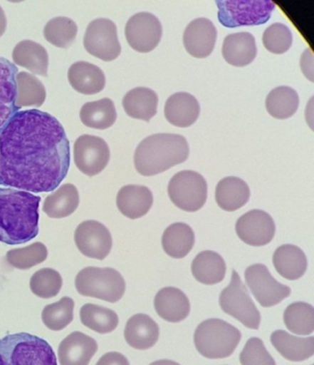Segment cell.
<instances>
[{"label":"cell","mask_w":314,"mask_h":365,"mask_svg":"<svg viewBox=\"0 0 314 365\" xmlns=\"http://www.w3.org/2000/svg\"><path fill=\"white\" fill-rule=\"evenodd\" d=\"M77 34V24L67 17L52 19L43 28V37L47 42L58 48H69L76 40Z\"/></svg>","instance_id":"74e56055"},{"label":"cell","mask_w":314,"mask_h":365,"mask_svg":"<svg viewBox=\"0 0 314 365\" xmlns=\"http://www.w3.org/2000/svg\"><path fill=\"white\" fill-rule=\"evenodd\" d=\"M0 365H58L48 342L29 333L0 339Z\"/></svg>","instance_id":"277c9868"},{"label":"cell","mask_w":314,"mask_h":365,"mask_svg":"<svg viewBox=\"0 0 314 365\" xmlns=\"http://www.w3.org/2000/svg\"><path fill=\"white\" fill-rule=\"evenodd\" d=\"M124 335L130 347L140 351L149 350L159 341V327L147 314H137L127 320Z\"/></svg>","instance_id":"ffe728a7"},{"label":"cell","mask_w":314,"mask_h":365,"mask_svg":"<svg viewBox=\"0 0 314 365\" xmlns=\"http://www.w3.org/2000/svg\"><path fill=\"white\" fill-rule=\"evenodd\" d=\"M16 106H36L43 105L46 98V91L42 81L28 72H20L16 77Z\"/></svg>","instance_id":"d590c367"},{"label":"cell","mask_w":314,"mask_h":365,"mask_svg":"<svg viewBox=\"0 0 314 365\" xmlns=\"http://www.w3.org/2000/svg\"><path fill=\"white\" fill-rule=\"evenodd\" d=\"M78 294L108 303H117L125 292V279L112 267H87L78 273L75 279Z\"/></svg>","instance_id":"8992f818"},{"label":"cell","mask_w":314,"mask_h":365,"mask_svg":"<svg viewBox=\"0 0 314 365\" xmlns=\"http://www.w3.org/2000/svg\"><path fill=\"white\" fill-rule=\"evenodd\" d=\"M70 145L61 122L37 109L0 127V185L30 193L56 190L68 175Z\"/></svg>","instance_id":"6da1fadb"},{"label":"cell","mask_w":314,"mask_h":365,"mask_svg":"<svg viewBox=\"0 0 314 365\" xmlns=\"http://www.w3.org/2000/svg\"><path fill=\"white\" fill-rule=\"evenodd\" d=\"M158 94L150 88L137 87L128 91L123 99L125 112L138 120L150 122L158 111Z\"/></svg>","instance_id":"f1b7e54d"},{"label":"cell","mask_w":314,"mask_h":365,"mask_svg":"<svg viewBox=\"0 0 314 365\" xmlns=\"http://www.w3.org/2000/svg\"><path fill=\"white\" fill-rule=\"evenodd\" d=\"M18 71L14 63L0 56V127L20 109L16 106Z\"/></svg>","instance_id":"4316f807"},{"label":"cell","mask_w":314,"mask_h":365,"mask_svg":"<svg viewBox=\"0 0 314 365\" xmlns=\"http://www.w3.org/2000/svg\"><path fill=\"white\" fill-rule=\"evenodd\" d=\"M241 339V333L237 327L219 319L203 321L194 334L197 351L207 359L230 357L236 350Z\"/></svg>","instance_id":"5b68a950"},{"label":"cell","mask_w":314,"mask_h":365,"mask_svg":"<svg viewBox=\"0 0 314 365\" xmlns=\"http://www.w3.org/2000/svg\"><path fill=\"white\" fill-rule=\"evenodd\" d=\"M150 365H180L177 361H171V360H159L154 361V363L150 364Z\"/></svg>","instance_id":"bcb514c9"},{"label":"cell","mask_w":314,"mask_h":365,"mask_svg":"<svg viewBox=\"0 0 314 365\" xmlns=\"http://www.w3.org/2000/svg\"><path fill=\"white\" fill-rule=\"evenodd\" d=\"M226 269L227 267L221 255L210 250L197 255L191 266L194 279L205 285H214L223 282Z\"/></svg>","instance_id":"f546056e"},{"label":"cell","mask_w":314,"mask_h":365,"mask_svg":"<svg viewBox=\"0 0 314 365\" xmlns=\"http://www.w3.org/2000/svg\"><path fill=\"white\" fill-rule=\"evenodd\" d=\"M283 320L286 327L294 334L308 336L314 331V309L312 304L296 302L285 310Z\"/></svg>","instance_id":"8d00e7d4"},{"label":"cell","mask_w":314,"mask_h":365,"mask_svg":"<svg viewBox=\"0 0 314 365\" xmlns=\"http://www.w3.org/2000/svg\"><path fill=\"white\" fill-rule=\"evenodd\" d=\"M116 205L119 212L128 219L142 218L153 205L152 192L144 185H125L118 192Z\"/></svg>","instance_id":"d6986e66"},{"label":"cell","mask_w":314,"mask_h":365,"mask_svg":"<svg viewBox=\"0 0 314 365\" xmlns=\"http://www.w3.org/2000/svg\"><path fill=\"white\" fill-rule=\"evenodd\" d=\"M80 118L86 127L103 130L115 124L117 113L115 103L111 99L103 98L85 103L81 107Z\"/></svg>","instance_id":"d6a6232c"},{"label":"cell","mask_w":314,"mask_h":365,"mask_svg":"<svg viewBox=\"0 0 314 365\" xmlns=\"http://www.w3.org/2000/svg\"><path fill=\"white\" fill-rule=\"evenodd\" d=\"M218 31L209 19L199 18L192 21L185 28L184 46L190 56L206 58L215 48Z\"/></svg>","instance_id":"2e32d148"},{"label":"cell","mask_w":314,"mask_h":365,"mask_svg":"<svg viewBox=\"0 0 314 365\" xmlns=\"http://www.w3.org/2000/svg\"><path fill=\"white\" fill-rule=\"evenodd\" d=\"M292 43H293V36L287 25L274 24L263 31V46L270 53L282 55L290 50Z\"/></svg>","instance_id":"b9f144b4"},{"label":"cell","mask_w":314,"mask_h":365,"mask_svg":"<svg viewBox=\"0 0 314 365\" xmlns=\"http://www.w3.org/2000/svg\"><path fill=\"white\" fill-rule=\"evenodd\" d=\"M73 299L64 297L54 304L46 305L42 311L43 323L53 331H61L74 319Z\"/></svg>","instance_id":"f35d334b"},{"label":"cell","mask_w":314,"mask_h":365,"mask_svg":"<svg viewBox=\"0 0 314 365\" xmlns=\"http://www.w3.org/2000/svg\"><path fill=\"white\" fill-rule=\"evenodd\" d=\"M300 106V98L294 89L288 86L275 88L268 93L266 108L272 118L288 119L296 114Z\"/></svg>","instance_id":"836d02e7"},{"label":"cell","mask_w":314,"mask_h":365,"mask_svg":"<svg viewBox=\"0 0 314 365\" xmlns=\"http://www.w3.org/2000/svg\"><path fill=\"white\" fill-rule=\"evenodd\" d=\"M235 231L244 243L251 247H263L274 239L276 225L268 212L253 210L238 219Z\"/></svg>","instance_id":"9a60e30c"},{"label":"cell","mask_w":314,"mask_h":365,"mask_svg":"<svg viewBox=\"0 0 314 365\" xmlns=\"http://www.w3.org/2000/svg\"><path fill=\"white\" fill-rule=\"evenodd\" d=\"M110 148L102 138L83 135L74 144V162L77 168L85 175L100 174L108 165Z\"/></svg>","instance_id":"4fadbf2b"},{"label":"cell","mask_w":314,"mask_h":365,"mask_svg":"<svg viewBox=\"0 0 314 365\" xmlns=\"http://www.w3.org/2000/svg\"><path fill=\"white\" fill-rule=\"evenodd\" d=\"M12 59L16 65L40 76H48L49 56L40 43L31 40L21 41L12 51Z\"/></svg>","instance_id":"d4e9b609"},{"label":"cell","mask_w":314,"mask_h":365,"mask_svg":"<svg viewBox=\"0 0 314 365\" xmlns=\"http://www.w3.org/2000/svg\"><path fill=\"white\" fill-rule=\"evenodd\" d=\"M83 45L90 55L105 62L115 61L122 51L117 27L109 19H96L88 25Z\"/></svg>","instance_id":"30bf717a"},{"label":"cell","mask_w":314,"mask_h":365,"mask_svg":"<svg viewBox=\"0 0 314 365\" xmlns=\"http://www.w3.org/2000/svg\"><path fill=\"white\" fill-rule=\"evenodd\" d=\"M80 205V194L72 184L62 185L46 198L43 212L52 219H63L72 215Z\"/></svg>","instance_id":"1f68e13d"},{"label":"cell","mask_w":314,"mask_h":365,"mask_svg":"<svg viewBox=\"0 0 314 365\" xmlns=\"http://www.w3.org/2000/svg\"><path fill=\"white\" fill-rule=\"evenodd\" d=\"M41 197L0 187V243H27L39 234Z\"/></svg>","instance_id":"7a4b0ae2"},{"label":"cell","mask_w":314,"mask_h":365,"mask_svg":"<svg viewBox=\"0 0 314 365\" xmlns=\"http://www.w3.org/2000/svg\"><path fill=\"white\" fill-rule=\"evenodd\" d=\"M194 241V232L189 225L184 222H175L165 229L162 245L163 250L169 257L181 259L193 250Z\"/></svg>","instance_id":"4dcf8cb0"},{"label":"cell","mask_w":314,"mask_h":365,"mask_svg":"<svg viewBox=\"0 0 314 365\" xmlns=\"http://www.w3.org/2000/svg\"><path fill=\"white\" fill-rule=\"evenodd\" d=\"M128 45L138 53H150L161 42L162 26L155 15L140 12L128 20L125 29Z\"/></svg>","instance_id":"7c38bea8"},{"label":"cell","mask_w":314,"mask_h":365,"mask_svg":"<svg viewBox=\"0 0 314 365\" xmlns=\"http://www.w3.org/2000/svg\"><path fill=\"white\" fill-rule=\"evenodd\" d=\"M48 250L43 243L31 244L23 248L11 250L6 254V259L12 267L18 269H30L46 261Z\"/></svg>","instance_id":"ab89813d"},{"label":"cell","mask_w":314,"mask_h":365,"mask_svg":"<svg viewBox=\"0 0 314 365\" xmlns=\"http://www.w3.org/2000/svg\"><path fill=\"white\" fill-rule=\"evenodd\" d=\"M271 343L286 360L303 361L313 356L314 336L299 338L288 334L285 330H276L271 335Z\"/></svg>","instance_id":"83f0119b"},{"label":"cell","mask_w":314,"mask_h":365,"mask_svg":"<svg viewBox=\"0 0 314 365\" xmlns=\"http://www.w3.org/2000/svg\"><path fill=\"white\" fill-rule=\"evenodd\" d=\"M7 17H6V14L3 9L0 7V37L5 34L6 30H7Z\"/></svg>","instance_id":"f6af8a7d"},{"label":"cell","mask_w":314,"mask_h":365,"mask_svg":"<svg viewBox=\"0 0 314 365\" xmlns=\"http://www.w3.org/2000/svg\"><path fill=\"white\" fill-rule=\"evenodd\" d=\"M219 305L223 312L240 321L248 329H259L260 312L236 270H232L230 284L219 295Z\"/></svg>","instance_id":"ba28073f"},{"label":"cell","mask_w":314,"mask_h":365,"mask_svg":"<svg viewBox=\"0 0 314 365\" xmlns=\"http://www.w3.org/2000/svg\"><path fill=\"white\" fill-rule=\"evenodd\" d=\"M250 195V188L243 179L228 176L216 185L215 197L221 210L232 212L246 206Z\"/></svg>","instance_id":"484cf974"},{"label":"cell","mask_w":314,"mask_h":365,"mask_svg":"<svg viewBox=\"0 0 314 365\" xmlns=\"http://www.w3.org/2000/svg\"><path fill=\"white\" fill-rule=\"evenodd\" d=\"M199 115V101L190 93H174L166 101L165 118L174 127L189 128L197 122Z\"/></svg>","instance_id":"44dd1931"},{"label":"cell","mask_w":314,"mask_h":365,"mask_svg":"<svg viewBox=\"0 0 314 365\" xmlns=\"http://www.w3.org/2000/svg\"><path fill=\"white\" fill-rule=\"evenodd\" d=\"M256 43L252 34L246 31L232 34L223 42V58L234 67H246L256 59Z\"/></svg>","instance_id":"603a6c76"},{"label":"cell","mask_w":314,"mask_h":365,"mask_svg":"<svg viewBox=\"0 0 314 365\" xmlns=\"http://www.w3.org/2000/svg\"><path fill=\"white\" fill-rule=\"evenodd\" d=\"M63 279L61 273L45 267L31 276L30 288L36 297L43 299L56 297L61 292Z\"/></svg>","instance_id":"60d3db41"},{"label":"cell","mask_w":314,"mask_h":365,"mask_svg":"<svg viewBox=\"0 0 314 365\" xmlns=\"http://www.w3.org/2000/svg\"><path fill=\"white\" fill-rule=\"evenodd\" d=\"M96 365H130L127 357L120 352H108L100 358Z\"/></svg>","instance_id":"ee69618b"},{"label":"cell","mask_w":314,"mask_h":365,"mask_svg":"<svg viewBox=\"0 0 314 365\" xmlns=\"http://www.w3.org/2000/svg\"><path fill=\"white\" fill-rule=\"evenodd\" d=\"M98 351L95 339L83 332L74 331L66 336L58 347L61 365H89Z\"/></svg>","instance_id":"e0dca14e"},{"label":"cell","mask_w":314,"mask_h":365,"mask_svg":"<svg viewBox=\"0 0 314 365\" xmlns=\"http://www.w3.org/2000/svg\"><path fill=\"white\" fill-rule=\"evenodd\" d=\"M83 325L99 334H108L118 327L119 317L114 310L93 304H84L80 310Z\"/></svg>","instance_id":"e575fe53"},{"label":"cell","mask_w":314,"mask_h":365,"mask_svg":"<svg viewBox=\"0 0 314 365\" xmlns=\"http://www.w3.org/2000/svg\"><path fill=\"white\" fill-rule=\"evenodd\" d=\"M244 277L248 287L263 307H275L291 294V289L276 281L268 267L263 264L248 267Z\"/></svg>","instance_id":"8fae6325"},{"label":"cell","mask_w":314,"mask_h":365,"mask_svg":"<svg viewBox=\"0 0 314 365\" xmlns=\"http://www.w3.org/2000/svg\"><path fill=\"white\" fill-rule=\"evenodd\" d=\"M188 157L189 145L184 136L154 134L138 144L134 154V165L138 174L153 176L181 165Z\"/></svg>","instance_id":"3957f363"},{"label":"cell","mask_w":314,"mask_h":365,"mask_svg":"<svg viewBox=\"0 0 314 365\" xmlns=\"http://www.w3.org/2000/svg\"><path fill=\"white\" fill-rule=\"evenodd\" d=\"M240 361L241 365H276L274 358L266 351L265 344L259 338L248 339L241 352Z\"/></svg>","instance_id":"7bdbcfd3"},{"label":"cell","mask_w":314,"mask_h":365,"mask_svg":"<svg viewBox=\"0 0 314 365\" xmlns=\"http://www.w3.org/2000/svg\"><path fill=\"white\" fill-rule=\"evenodd\" d=\"M273 264L279 275L288 281L300 279L308 267L306 255L294 245H283L276 250L273 255Z\"/></svg>","instance_id":"cb8c5ba5"},{"label":"cell","mask_w":314,"mask_h":365,"mask_svg":"<svg viewBox=\"0 0 314 365\" xmlns=\"http://www.w3.org/2000/svg\"><path fill=\"white\" fill-rule=\"evenodd\" d=\"M78 251L90 259L103 260L112 247L111 232L108 227L94 220L80 223L74 234Z\"/></svg>","instance_id":"5bb4252c"},{"label":"cell","mask_w":314,"mask_h":365,"mask_svg":"<svg viewBox=\"0 0 314 365\" xmlns=\"http://www.w3.org/2000/svg\"><path fill=\"white\" fill-rule=\"evenodd\" d=\"M68 83L78 93L93 96L105 89V75L96 65L78 61L70 66L68 72Z\"/></svg>","instance_id":"7402d4cb"},{"label":"cell","mask_w":314,"mask_h":365,"mask_svg":"<svg viewBox=\"0 0 314 365\" xmlns=\"http://www.w3.org/2000/svg\"><path fill=\"white\" fill-rule=\"evenodd\" d=\"M154 307L162 319L169 323H179L189 316V299L180 289L165 287L157 292Z\"/></svg>","instance_id":"ac0fdd59"},{"label":"cell","mask_w":314,"mask_h":365,"mask_svg":"<svg viewBox=\"0 0 314 365\" xmlns=\"http://www.w3.org/2000/svg\"><path fill=\"white\" fill-rule=\"evenodd\" d=\"M219 23L227 28L265 24L276 9L270 0H218Z\"/></svg>","instance_id":"52a82bcc"},{"label":"cell","mask_w":314,"mask_h":365,"mask_svg":"<svg viewBox=\"0 0 314 365\" xmlns=\"http://www.w3.org/2000/svg\"><path fill=\"white\" fill-rule=\"evenodd\" d=\"M169 200L187 212H196L206 202L207 182L199 173L184 170L172 176L168 185Z\"/></svg>","instance_id":"9c48e42d"}]
</instances>
